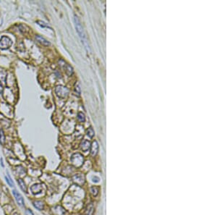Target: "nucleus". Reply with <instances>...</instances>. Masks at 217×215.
Here are the masks:
<instances>
[{
    "instance_id": "obj_1",
    "label": "nucleus",
    "mask_w": 217,
    "mask_h": 215,
    "mask_svg": "<svg viewBox=\"0 0 217 215\" xmlns=\"http://www.w3.org/2000/svg\"><path fill=\"white\" fill-rule=\"evenodd\" d=\"M71 164L75 167H80L83 165L84 162V157L80 153H75L72 155L70 158Z\"/></svg>"
},
{
    "instance_id": "obj_2",
    "label": "nucleus",
    "mask_w": 217,
    "mask_h": 215,
    "mask_svg": "<svg viewBox=\"0 0 217 215\" xmlns=\"http://www.w3.org/2000/svg\"><path fill=\"white\" fill-rule=\"evenodd\" d=\"M69 89L63 86H57L55 88V93L59 98L65 99L69 95Z\"/></svg>"
},
{
    "instance_id": "obj_3",
    "label": "nucleus",
    "mask_w": 217,
    "mask_h": 215,
    "mask_svg": "<svg viewBox=\"0 0 217 215\" xmlns=\"http://www.w3.org/2000/svg\"><path fill=\"white\" fill-rule=\"evenodd\" d=\"M75 27H76L77 31L80 37L82 38L83 42H86V37H85V34L83 28L77 16H75Z\"/></svg>"
},
{
    "instance_id": "obj_4",
    "label": "nucleus",
    "mask_w": 217,
    "mask_h": 215,
    "mask_svg": "<svg viewBox=\"0 0 217 215\" xmlns=\"http://www.w3.org/2000/svg\"><path fill=\"white\" fill-rule=\"evenodd\" d=\"M12 44V41L7 36H2L0 39V49L5 50L9 49Z\"/></svg>"
},
{
    "instance_id": "obj_5",
    "label": "nucleus",
    "mask_w": 217,
    "mask_h": 215,
    "mask_svg": "<svg viewBox=\"0 0 217 215\" xmlns=\"http://www.w3.org/2000/svg\"><path fill=\"white\" fill-rule=\"evenodd\" d=\"M12 194H13V195L14 196V199H15V200L17 201V204L20 207H23L25 206V201H24V199H23L22 195L19 192H17L16 190H13L12 191Z\"/></svg>"
},
{
    "instance_id": "obj_6",
    "label": "nucleus",
    "mask_w": 217,
    "mask_h": 215,
    "mask_svg": "<svg viewBox=\"0 0 217 215\" xmlns=\"http://www.w3.org/2000/svg\"><path fill=\"white\" fill-rule=\"evenodd\" d=\"M85 177L82 174H76L72 177V180L78 185H83L85 183Z\"/></svg>"
},
{
    "instance_id": "obj_7",
    "label": "nucleus",
    "mask_w": 217,
    "mask_h": 215,
    "mask_svg": "<svg viewBox=\"0 0 217 215\" xmlns=\"http://www.w3.org/2000/svg\"><path fill=\"white\" fill-rule=\"evenodd\" d=\"M42 185L37 183V184H34L30 187V191L32 192V194H38L42 191Z\"/></svg>"
},
{
    "instance_id": "obj_8",
    "label": "nucleus",
    "mask_w": 217,
    "mask_h": 215,
    "mask_svg": "<svg viewBox=\"0 0 217 215\" xmlns=\"http://www.w3.org/2000/svg\"><path fill=\"white\" fill-rule=\"evenodd\" d=\"M91 154L93 157H95L97 154H98V142L96 141H94L92 144L91 145Z\"/></svg>"
},
{
    "instance_id": "obj_9",
    "label": "nucleus",
    "mask_w": 217,
    "mask_h": 215,
    "mask_svg": "<svg viewBox=\"0 0 217 215\" xmlns=\"http://www.w3.org/2000/svg\"><path fill=\"white\" fill-rule=\"evenodd\" d=\"M91 148V143L88 140H83L80 143V149L83 151H88Z\"/></svg>"
},
{
    "instance_id": "obj_10",
    "label": "nucleus",
    "mask_w": 217,
    "mask_h": 215,
    "mask_svg": "<svg viewBox=\"0 0 217 215\" xmlns=\"http://www.w3.org/2000/svg\"><path fill=\"white\" fill-rule=\"evenodd\" d=\"M63 68L66 72V74L69 76H72L74 73V70H73V68L68 64H66V63H64L63 64Z\"/></svg>"
},
{
    "instance_id": "obj_11",
    "label": "nucleus",
    "mask_w": 217,
    "mask_h": 215,
    "mask_svg": "<svg viewBox=\"0 0 217 215\" xmlns=\"http://www.w3.org/2000/svg\"><path fill=\"white\" fill-rule=\"evenodd\" d=\"M35 38H36V40H37L40 43H41V44L43 45V46H48L50 45V42L48 41L46 38H44L42 37L41 36L37 35V36H35Z\"/></svg>"
},
{
    "instance_id": "obj_12",
    "label": "nucleus",
    "mask_w": 217,
    "mask_h": 215,
    "mask_svg": "<svg viewBox=\"0 0 217 215\" xmlns=\"http://www.w3.org/2000/svg\"><path fill=\"white\" fill-rule=\"evenodd\" d=\"M33 204L34 207L39 211H41L44 209V204L41 201H35L33 202Z\"/></svg>"
},
{
    "instance_id": "obj_13",
    "label": "nucleus",
    "mask_w": 217,
    "mask_h": 215,
    "mask_svg": "<svg viewBox=\"0 0 217 215\" xmlns=\"http://www.w3.org/2000/svg\"><path fill=\"white\" fill-rule=\"evenodd\" d=\"M17 183H18V185H19L20 189H21L24 193H27V192H28L27 186H26L25 182L23 181V180L21 179V178H19V179L17 180Z\"/></svg>"
},
{
    "instance_id": "obj_14",
    "label": "nucleus",
    "mask_w": 217,
    "mask_h": 215,
    "mask_svg": "<svg viewBox=\"0 0 217 215\" xmlns=\"http://www.w3.org/2000/svg\"><path fill=\"white\" fill-rule=\"evenodd\" d=\"M93 212H94V207L93 205V204H90L88 207L87 209L85 210V215H93Z\"/></svg>"
},
{
    "instance_id": "obj_15",
    "label": "nucleus",
    "mask_w": 217,
    "mask_h": 215,
    "mask_svg": "<svg viewBox=\"0 0 217 215\" xmlns=\"http://www.w3.org/2000/svg\"><path fill=\"white\" fill-rule=\"evenodd\" d=\"M16 172L20 175H23L25 174V170L22 166H17L16 167Z\"/></svg>"
},
{
    "instance_id": "obj_16",
    "label": "nucleus",
    "mask_w": 217,
    "mask_h": 215,
    "mask_svg": "<svg viewBox=\"0 0 217 215\" xmlns=\"http://www.w3.org/2000/svg\"><path fill=\"white\" fill-rule=\"evenodd\" d=\"M6 77H7V72L4 70H0V81H2L5 83L6 81Z\"/></svg>"
},
{
    "instance_id": "obj_17",
    "label": "nucleus",
    "mask_w": 217,
    "mask_h": 215,
    "mask_svg": "<svg viewBox=\"0 0 217 215\" xmlns=\"http://www.w3.org/2000/svg\"><path fill=\"white\" fill-rule=\"evenodd\" d=\"M77 120L80 122H83L85 120V115L83 112H78L77 113Z\"/></svg>"
},
{
    "instance_id": "obj_18",
    "label": "nucleus",
    "mask_w": 217,
    "mask_h": 215,
    "mask_svg": "<svg viewBox=\"0 0 217 215\" xmlns=\"http://www.w3.org/2000/svg\"><path fill=\"white\" fill-rule=\"evenodd\" d=\"M5 143V136L3 130L0 129V144L4 145Z\"/></svg>"
},
{
    "instance_id": "obj_19",
    "label": "nucleus",
    "mask_w": 217,
    "mask_h": 215,
    "mask_svg": "<svg viewBox=\"0 0 217 215\" xmlns=\"http://www.w3.org/2000/svg\"><path fill=\"white\" fill-rule=\"evenodd\" d=\"M86 134H87V136H88L89 138H92L94 136L95 133H94V130H93L92 128H89L86 130Z\"/></svg>"
},
{
    "instance_id": "obj_20",
    "label": "nucleus",
    "mask_w": 217,
    "mask_h": 215,
    "mask_svg": "<svg viewBox=\"0 0 217 215\" xmlns=\"http://www.w3.org/2000/svg\"><path fill=\"white\" fill-rule=\"evenodd\" d=\"M5 180H6L7 184H8L10 187H13V186H14V183H13V181L12 180V179H11L10 176L9 175V173H8V172H7V176L5 177Z\"/></svg>"
},
{
    "instance_id": "obj_21",
    "label": "nucleus",
    "mask_w": 217,
    "mask_h": 215,
    "mask_svg": "<svg viewBox=\"0 0 217 215\" xmlns=\"http://www.w3.org/2000/svg\"><path fill=\"white\" fill-rule=\"evenodd\" d=\"M36 23H37L39 26H41V27H42V28H51L49 27V25L47 23H46L45 22H43V21H41V20H37V21H36Z\"/></svg>"
},
{
    "instance_id": "obj_22",
    "label": "nucleus",
    "mask_w": 217,
    "mask_h": 215,
    "mask_svg": "<svg viewBox=\"0 0 217 215\" xmlns=\"http://www.w3.org/2000/svg\"><path fill=\"white\" fill-rule=\"evenodd\" d=\"M91 193L93 195V196H97L98 194V188L96 187V186H93V187H91Z\"/></svg>"
},
{
    "instance_id": "obj_23",
    "label": "nucleus",
    "mask_w": 217,
    "mask_h": 215,
    "mask_svg": "<svg viewBox=\"0 0 217 215\" xmlns=\"http://www.w3.org/2000/svg\"><path fill=\"white\" fill-rule=\"evenodd\" d=\"M74 89H75V92L76 93V94H77V96H80V87L79 83L75 84Z\"/></svg>"
},
{
    "instance_id": "obj_24",
    "label": "nucleus",
    "mask_w": 217,
    "mask_h": 215,
    "mask_svg": "<svg viewBox=\"0 0 217 215\" xmlns=\"http://www.w3.org/2000/svg\"><path fill=\"white\" fill-rule=\"evenodd\" d=\"M25 215H34V214L32 212V210H30L29 209H27L25 210Z\"/></svg>"
},
{
    "instance_id": "obj_25",
    "label": "nucleus",
    "mask_w": 217,
    "mask_h": 215,
    "mask_svg": "<svg viewBox=\"0 0 217 215\" xmlns=\"http://www.w3.org/2000/svg\"><path fill=\"white\" fill-rule=\"evenodd\" d=\"M92 180H93V183H98L99 182V180H100V179L98 178V177H96V176H94L93 178H92Z\"/></svg>"
},
{
    "instance_id": "obj_26",
    "label": "nucleus",
    "mask_w": 217,
    "mask_h": 215,
    "mask_svg": "<svg viewBox=\"0 0 217 215\" xmlns=\"http://www.w3.org/2000/svg\"><path fill=\"white\" fill-rule=\"evenodd\" d=\"M3 90H4V88H3V86H2L1 85H0V95H1V94H2V93H3Z\"/></svg>"
}]
</instances>
